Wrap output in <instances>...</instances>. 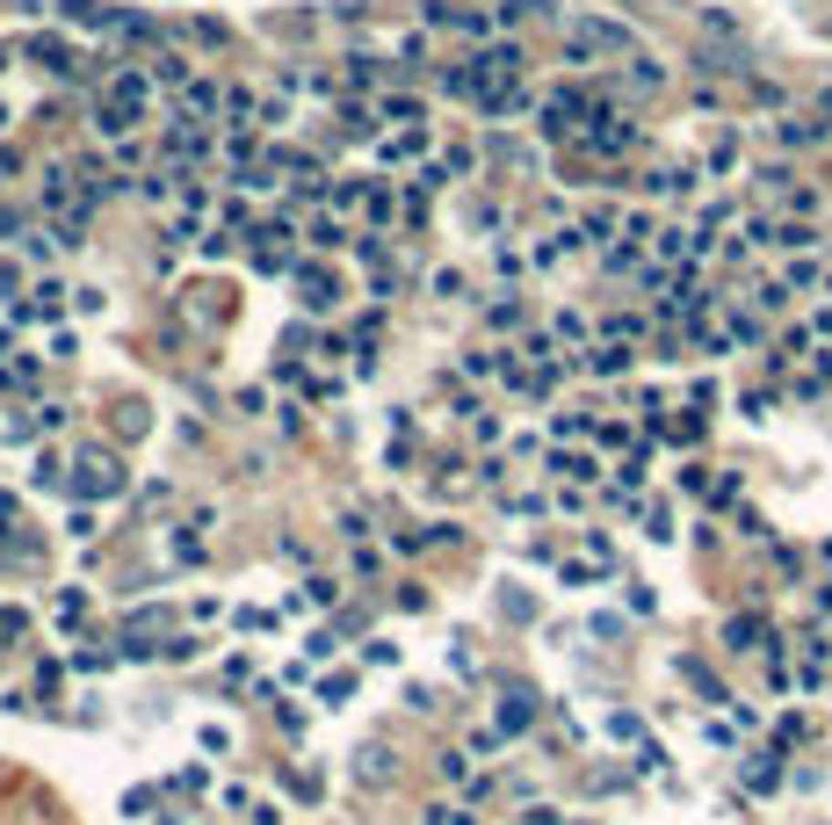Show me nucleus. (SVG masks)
Wrapping results in <instances>:
<instances>
[{
  "instance_id": "1",
  "label": "nucleus",
  "mask_w": 832,
  "mask_h": 825,
  "mask_svg": "<svg viewBox=\"0 0 832 825\" xmlns=\"http://www.w3.org/2000/svg\"><path fill=\"white\" fill-rule=\"evenodd\" d=\"M565 51L587 66V58H601V51H629V37L616 22H572V29H565Z\"/></svg>"
},
{
  "instance_id": "2",
  "label": "nucleus",
  "mask_w": 832,
  "mask_h": 825,
  "mask_svg": "<svg viewBox=\"0 0 832 825\" xmlns=\"http://www.w3.org/2000/svg\"><path fill=\"white\" fill-rule=\"evenodd\" d=\"M80 493H102V500H116V493H123L116 456H80Z\"/></svg>"
},
{
  "instance_id": "3",
  "label": "nucleus",
  "mask_w": 832,
  "mask_h": 825,
  "mask_svg": "<svg viewBox=\"0 0 832 825\" xmlns=\"http://www.w3.org/2000/svg\"><path fill=\"white\" fill-rule=\"evenodd\" d=\"M587 138H594V145H601V152H623L629 138H637V131H629L623 116H616V109H594V131H587Z\"/></svg>"
},
{
  "instance_id": "4",
  "label": "nucleus",
  "mask_w": 832,
  "mask_h": 825,
  "mask_svg": "<svg viewBox=\"0 0 832 825\" xmlns=\"http://www.w3.org/2000/svg\"><path fill=\"white\" fill-rule=\"evenodd\" d=\"M254 239H261V246H254L261 268H290V232H283V225H261Z\"/></svg>"
},
{
  "instance_id": "5",
  "label": "nucleus",
  "mask_w": 832,
  "mask_h": 825,
  "mask_svg": "<svg viewBox=\"0 0 832 825\" xmlns=\"http://www.w3.org/2000/svg\"><path fill=\"white\" fill-rule=\"evenodd\" d=\"M528 703H536L528 688H507V703H500V731H528V717H536Z\"/></svg>"
},
{
  "instance_id": "6",
  "label": "nucleus",
  "mask_w": 832,
  "mask_h": 825,
  "mask_svg": "<svg viewBox=\"0 0 832 825\" xmlns=\"http://www.w3.org/2000/svg\"><path fill=\"white\" fill-rule=\"evenodd\" d=\"M167 152H174V160H203V131L174 123V131H167Z\"/></svg>"
},
{
  "instance_id": "7",
  "label": "nucleus",
  "mask_w": 832,
  "mask_h": 825,
  "mask_svg": "<svg viewBox=\"0 0 832 825\" xmlns=\"http://www.w3.org/2000/svg\"><path fill=\"white\" fill-rule=\"evenodd\" d=\"M333 298H340V290H333V283H326V276L312 268V276H305V305H312V311H326Z\"/></svg>"
},
{
  "instance_id": "8",
  "label": "nucleus",
  "mask_w": 832,
  "mask_h": 825,
  "mask_svg": "<svg viewBox=\"0 0 832 825\" xmlns=\"http://www.w3.org/2000/svg\"><path fill=\"white\" fill-rule=\"evenodd\" d=\"M587 370H601V377H616V370H629V348H594V362Z\"/></svg>"
},
{
  "instance_id": "9",
  "label": "nucleus",
  "mask_w": 832,
  "mask_h": 825,
  "mask_svg": "<svg viewBox=\"0 0 832 825\" xmlns=\"http://www.w3.org/2000/svg\"><path fill=\"white\" fill-rule=\"evenodd\" d=\"M58 298H66L58 283H36V290H29V311H36V319H51V311H58Z\"/></svg>"
},
{
  "instance_id": "10",
  "label": "nucleus",
  "mask_w": 832,
  "mask_h": 825,
  "mask_svg": "<svg viewBox=\"0 0 832 825\" xmlns=\"http://www.w3.org/2000/svg\"><path fill=\"white\" fill-rule=\"evenodd\" d=\"M66 58H73V51H66V44H58V37H51V44H44V37H36V66H51V73H66Z\"/></svg>"
},
{
  "instance_id": "11",
  "label": "nucleus",
  "mask_w": 832,
  "mask_h": 825,
  "mask_svg": "<svg viewBox=\"0 0 832 825\" xmlns=\"http://www.w3.org/2000/svg\"><path fill=\"white\" fill-rule=\"evenodd\" d=\"M782 138H789V145H818V138H826V123H782Z\"/></svg>"
},
{
  "instance_id": "12",
  "label": "nucleus",
  "mask_w": 832,
  "mask_h": 825,
  "mask_svg": "<svg viewBox=\"0 0 832 825\" xmlns=\"http://www.w3.org/2000/svg\"><path fill=\"white\" fill-rule=\"evenodd\" d=\"M557 471H565V478H579V486H587V478H594V456H557Z\"/></svg>"
},
{
  "instance_id": "13",
  "label": "nucleus",
  "mask_w": 832,
  "mask_h": 825,
  "mask_svg": "<svg viewBox=\"0 0 832 825\" xmlns=\"http://www.w3.org/2000/svg\"><path fill=\"white\" fill-rule=\"evenodd\" d=\"M826 109H832V95H826Z\"/></svg>"
}]
</instances>
